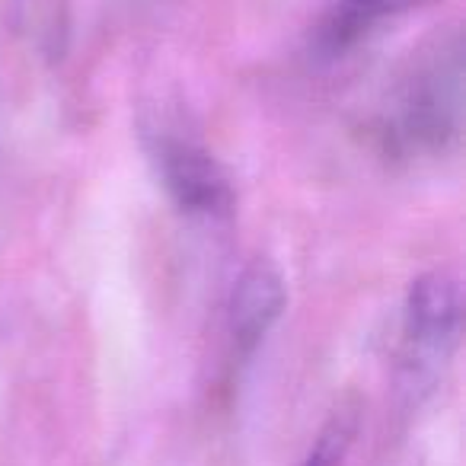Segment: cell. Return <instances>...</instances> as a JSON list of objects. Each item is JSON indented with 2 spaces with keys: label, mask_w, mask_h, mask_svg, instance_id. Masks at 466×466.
Listing matches in <instances>:
<instances>
[{
  "label": "cell",
  "mask_w": 466,
  "mask_h": 466,
  "mask_svg": "<svg viewBox=\"0 0 466 466\" xmlns=\"http://www.w3.org/2000/svg\"><path fill=\"white\" fill-rule=\"evenodd\" d=\"M147 154L163 192L188 218H227L233 211V186L218 157L188 131L157 125L147 131Z\"/></svg>",
  "instance_id": "3"
},
{
  "label": "cell",
  "mask_w": 466,
  "mask_h": 466,
  "mask_svg": "<svg viewBox=\"0 0 466 466\" xmlns=\"http://www.w3.org/2000/svg\"><path fill=\"white\" fill-rule=\"evenodd\" d=\"M285 310V275L268 259H253L240 272L230 291V304H227V329H230L233 351L240 358H253Z\"/></svg>",
  "instance_id": "4"
},
{
  "label": "cell",
  "mask_w": 466,
  "mask_h": 466,
  "mask_svg": "<svg viewBox=\"0 0 466 466\" xmlns=\"http://www.w3.org/2000/svg\"><path fill=\"white\" fill-rule=\"evenodd\" d=\"M351 438H355V425H351L349 415H336L323 431L317 434L310 453L300 466H342L345 453L351 447Z\"/></svg>",
  "instance_id": "6"
},
{
  "label": "cell",
  "mask_w": 466,
  "mask_h": 466,
  "mask_svg": "<svg viewBox=\"0 0 466 466\" xmlns=\"http://www.w3.org/2000/svg\"><path fill=\"white\" fill-rule=\"evenodd\" d=\"M434 0H339V7L332 10L329 23L319 33V42L326 46V52L336 55L339 48L351 46L361 33H368L377 20L387 16H400L409 10L428 7Z\"/></svg>",
  "instance_id": "5"
},
{
  "label": "cell",
  "mask_w": 466,
  "mask_h": 466,
  "mask_svg": "<svg viewBox=\"0 0 466 466\" xmlns=\"http://www.w3.org/2000/svg\"><path fill=\"white\" fill-rule=\"evenodd\" d=\"M463 131V48L453 35L438 48L400 96L390 135L415 154H444Z\"/></svg>",
  "instance_id": "1"
},
{
  "label": "cell",
  "mask_w": 466,
  "mask_h": 466,
  "mask_svg": "<svg viewBox=\"0 0 466 466\" xmlns=\"http://www.w3.org/2000/svg\"><path fill=\"white\" fill-rule=\"evenodd\" d=\"M460 323L463 298L457 275L434 268L412 281L402 317V377L409 393L431 387L441 377V368L460 345Z\"/></svg>",
  "instance_id": "2"
}]
</instances>
